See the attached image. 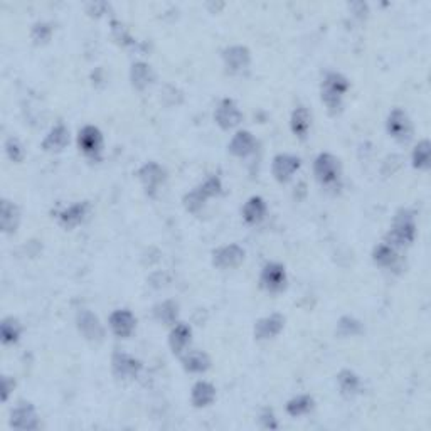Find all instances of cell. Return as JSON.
Returning <instances> with one entry per match:
<instances>
[{"mask_svg": "<svg viewBox=\"0 0 431 431\" xmlns=\"http://www.w3.org/2000/svg\"><path fill=\"white\" fill-rule=\"evenodd\" d=\"M362 332H364V327H362V322L357 320L356 317L344 315V317L339 318V322H337L336 334L339 337H342V339H345V337L361 336Z\"/></svg>", "mask_w": 431, "mask_h": 431, "instance_id": "33", "label": "cell"}, {"mask_svg": "<svg viewBox=\"0 0 431 431\" xmlns=\"http://www.w3.org/2000/svg\"><path fill=\"white\" fill-rule=\"evenodd\" d=\"M70 145V130H68L66 125L58 123L56 127H52L49 134L44 136L41 147L44 152H49V154H59L64 148Z\"/></svg>", "mask_w": 431, "mask_h": 431, "instance_id": "19", "label": "cell"}, {"mask_svg": "<svg viewBox=\"0 0 431 431\" xmlns=\"http://www.w3.org/2000/svg\"><path fill=\"white\" fill-rule=\"evenodd\" d=\"M268 212V205L267 201L260 196H253L244 203L243 209H241V214H243V219L246 221V224L249 226H256V224L263 223L265 217H267Z\"/></svg>", "mask_w": 431, "mask_h": 431, "instance_id": "22", "label": "cell"}, {"mask_svg": "<svg viewBox=\"0 0 431 431\" xmlns=\"http://www.w3.org/2000/svg\"><path fill=\"white\" fill-rule=\"evenodd\" d=\"M313 175L324 187H336L342 180V165L336 155L324 152L313 162Z\"/></svg>", "mask_w": 431, "mask_h": 431, "instance_id": "3", "label": "cell"}, {"mask_svg": "<svg viewBox=\"0 0 431 431\" xmlns=\"http://www.w3.org/2000/svg\"><path fill=\"white\" fill-rule=\"evenodd\" d=\"M411 162H413V167L418 169V171H428L431 164L430 140H421V142H418L416 147L413 148V154H411Z\"/></svg>", "mask_w": 431, "mask_h": 431, "instance_id": "31", "label": "cell"}, {"mask_svg": "<svg viewBox=\"0 0 431 431\" xmlns=\"http://www.w3.org/2000/svg\"><path fill=\"white\" fill-rule=\"evenodd\" d=\"M258 148V140L248 130H240L233 135L231 142L228 143V152L237 159H246L253 155Z\"/></svg>", "mask_w": 431, "mask_h": 431, "instance_id": "17", "label": "cell"}, {"mask_svg": "<svg viewBox=\"0 0 431 431\" xmlns=\"http://www.w3.org/2000/svg\"><path fill=\"white\" fill-rule=\"evenodd\" d=\"M155 79V72L150 64L136 61L130 68V83L136 91H145Z\"/></svg>", "mask_w": 431, "mask_h": 431, "instance_id": "25", "label": "cell"}, {"mask_svg": "<svg viewBox=\"0 0 431 431\" xmlns=\"http://www.w3.org/2000/svg\"><path fill=\"white\" fill-rule=\"evenodd\" d=\"M244 258H246V251L240 244L233 243L214 249L211 261L212 267L217 269H235L243 265Z\"/></svg>", "mask_w": 431, "mask_h": 431, "instance_id": "10", "label": "cell"}, {"mask_svg": "<svg viewBox=\"0 0 431 431\" xmlns=\"http://www.w3.org/2000/svg\"><path fill=\"white\" fill-rule=\"evenodd\" d=\"M88 212H90V203H86V201L84 203H76L70 205V207L63 209L59 212L58 221L64 229H75L84 223Z\"/></svg>", "mask_w": 431, "mask_h": 431, "instance_id": "21", "label": "cell"}, {"mask_svg": "<svg viewBox=\"0 0 431 431\" xmlns=\"http://www.w3.org/2000/svg\"><path fill=\"white\" fill-rule=\"evenodd\" d=\"M142 361L127 352H115L111 356V373L118 381H134L142 373Z\"/></svg>", "mask_w": 431, "mask_h": 431, "instance_id": "8", "label": "cell"}, {"mask_svg": "<svg viewBox=\"0 0 431 431\" xmlns=\"http://www.w3.org/2000/svg\"><path fill=\"white\" fill-rule=\"evenodd\" d=\"M310 127H312V115H310L308 108L305 107H297L293 110L292 118H290V128H292V134L297 139L305 140L307 139Z\"/></svg>", "mask_w": 431, "mask_h": 431, "instance_id": "26", "label": "cell"}, {"mask_svg": "<svg viewBox=\"0 0 431 431\" xmlns=\"http://www.w3.org/2000/svg\"><path fill=\"white\" fill-rule=\"evenodd\" d=\"M288 276H287V268L281 263L276 261H269L263 267L260 273V287L265 292L272 293V295H278V293L283 292L287 288Z\"/></svg>", "mask_w": 431, "mask_h": 431, "instance_id": "6", "label": "cell"}, {"mask_svg": "<svg viewBox=\"0 0 431 431\" xmlns=\"http://www.w3.org/2000/svg\"><path fill=\"white\" fill-rule=\"evenodd\" d=\"M15 389V381L14 377L10 376H3L2 377V401L7 402L9 401V396L12 394V391Z\"/></svg>", "mask_w": 431, "mask_h": 431, "instance_id": "40", "label": "cell"}, {"mask_svg": "<svg viewBox=\"0 0 431 431\" xmlns=\"http://www.w3.org/2000/svg\"><path fill=\"white\" fill-rule=\"evenodd\" d=\"M140 184H142L145 194L148 197H157L160 187H162L165 179H167V172L160 164L157 162H145L136 172Z\"/></svg>", "mask_w": 431, "mask_h": 431, "instance_id": "7", "label": "cell"}, {"mask_svg": "<svg viewBox=\"0 0 431 431\" xmlns=\"http://www.w3.org/2000/svg\"><path fill=\"white\" fill-rule=\"evenodd\" d=\"M373 261L376 267L391 269L398 265L400 261V255H398V249L391 246L389 243H381L373 249Z\"/></svg>", "mask_w": 431, "mask_h": 431, "instance_id": "28", "label": "cell"}, {"mask_svg": "<svg viewBox=\"0 0 431 431\" xmlns=\"http://www.w3.org/2000/svg\"><path fill=\"white\" fill-rule=\"evenodd\" d=\"M416 233L418 226L416 221H414V214L408 209H401V211L396 212L394 216L393 224H391V229L386 235V243H389L391 246H394L396 249L409 246L414 240H416Z\"/></svg>", "mask_w": 431, "mask_h": 431, "instance_id": "2", "label": "cell"}, {"mask_svg": "<svg viewBox=\"0 0 431 431\" xmlns=\"http://www.w3.org/2000/svg\"><path fill=\"white\" fill-rule=\"evenodd\" d=\"M108 325H110V330L113 332L115 337L128 339L136 329V317L127 308L115 310L110 318H108Z\"/></svg>", "mask_w": 431, "mask_h": 431, "instance_id": "15", "label": "cell"}, {"mask_svg": "<svg viewBox=\"0 0 431 431\" xmlns=\"http://www.w3.org/2000/svg\"><path fill=\"white\" fill-rule=\"evenodd\" d=\"M78 148L86 159H102L104 150V136L102 130L95 125H84L78 132Z\"/></svg>", "mask_w": 431, "mask_h": 431, "instance_id": "5", "label": "cell"}, {"mask_svg": "<svg viewBox=\"0 0 431 431\" xmlns=\"http://www.w3.org/2000/svg\"><path fill=\"white\" fill-rule=\"evenodd\" d=\"M216 388L212 382L197 381L191 389V402L197 409H203L211 406L216 401Z\"/></svg>", "mask_w": 431, "mask_h": 431, "instance_id": "24", "label": "cell"}, {"mask_svg": "<svg viewBox=\"0 0 431 431\" xmlns=\"http://www.w3.org/2000/svg\"><path fill=\"white\" fill-rule=\"evenodd\" d=\"M21 224V209L17 204L3 197L0 203V226L3 235H14Z\"/></svg>", "mask_w": 431, "mask_h": 431, "instance_id": "20", "label": "cell"}, {"mask_svg": "<svg viewBox=\"0 0 431 431\" xmlns=\"http://www.w3.org/2000/svg\"><path fill=\"white\" fill-rule=\"evenodd\" d=\"M386 130H388L389 136L394 140V142L401 145H408L411 140H413L414 135V128L413 123H411V118L405 110H401V108L391 110L388 120H386Z\"/></svg>", "mask_w": 431, "mask_h": 431, "instance_id": "4", "label": "cell"}, {"mask_svg": "<svg viewBox=\"0 0 431 431\" xmlns=\"http://www.w3.org/2000/svg\"><path fill=\"white\" fill-rule=\"evenodd\" d=\"M214 122L221 130L226 132L240 127L241 122H243V113H241V110L237 108L235 100L231 98L221 100L214 110Z\"/></svg>", "mask_w": 431, "mask_h": 431, "instance_id": "11", "label": "cell"}, {"mask_svg": "<svg viewBox=\"0 0 431 431\" xmlns=\"http://www.w3.org/2000/svg\"><path fill=\"white\" fill-rule=\"evenodd\" d=\"M76 327H78L79 334L84 339L93 342V344H100L104 339V327L100 322L98 315H95L91 310H79L78 315H76Z\"/></svg>", "mask_w": 431, "mask_h": 431, "instance_id": "9", "label": "cell"}, {"mask_svg": "<svg viewBox=\"0 0 431 431\" xmlns=\"http://www.w3.org/2000/svg\"><path fill=\"white\" fill-rule=\"evenodd\" d=\"M223 63L231 75H240L251 64V52L246 46H229L223 51Z\"/></svg>", "mask_w": 431, "mask_h": 431, "instance_id": "14", "label": "cell"}, {"mask_svg": "<svg viewBox=\"0 0 431 431\" xmlns=\"http://www.w3.org/2000/svg\"><path fill=\"white\" fill-rule=\"evenodd\" d=\"M24 327L21 322L14 317H6L0 324V339L3 345H14L21 340Z\"/></svg>", "mask_w": 431, "mask_h": 431, "instance_id": "29", "label": "cell"}, {"mask_svg": "<svg viewBox=\"0 0 431 431\" xmlns=\"http://www.w3.org/2000/svg\"><path fill=\"white\" fill-rule=\"evenodd\" d=\"M350 90V81L342 72L330 71L325 75L324 81L320 84V98L322 103L327 107L329 113H340L344 107V98Z\"/></svg>", "mask_w": 431, "mask_h": 431, "instance_id": "1", "label": "cell"}, {"mask_svg": "<svg viewBox=\"0 0 431 431\" xmlns=\"http://www.w3.org/2000/svg\"><path fill=\"white\" fill-rule=\"evenodd\" d=\"M182 203H184L185 211L191 212V214H199V212L204 209L205 203H207V199H205V197L201 194L199 189L196 187L194 191L187 192V194L184 196Z\"/></svg>", "mask_w": 431, "mask_h": 431, "instance_id": "34", "label": "cell"}, {"mask_svg": "<svg viewBox=\"0 0 431 431\" xmlns=\"http://www.w3.org/2000/svg\"><path fill=\"white\" fill-rule=\"evenodd\" d=\"M192 342V329L189 327L184 322H177L175 325H172L171 334H169V347H171L174 356H182L184 352H187L189 345Z\"/></svg>", "mask_w": 431, "mask_h": 431, "instance_id": "18", "label": "cell"}, {"mask_svg": "<svg viewBox=\"0 0 431 431\" xmlns=\"http://www.w3.org/2000/svg\"><path fill=\"white\" fill-rule=\"evenodd\" d=\"M337 384H339L340 394L344 398H356L357 394H361L362 391V381L354 370L350 369H342L337 374Z\"/></svg>", "mask_w": 431, "mask_h": 431, "instance_id": "27", "label": "cell"}, {"mask_svg": "<svg viewBox=\"0 0 431 431\" xmlns=\"http://www.w3.org/2000/svg\"><path fill=\"white\" fill-rule=\"evenodd\" d=\"M10 426L15 430L31 431L39 428V416L34 405L31 402H19L10 413Z\"/></svg>", "mask_w": 431, "mask_h": 431, "instance_id": "13", "label": "cell"}, {"mask_svg": "<svg viewBox=\"0 0 431 431\" xmlns=\"http://www.w3.org/2000/svg\"><path fill=\"white\" fill-rule=\"evenodd\" d=\"M51 38H52L51 24H47V22H36L34 26H32L31 39H32V41H34V44H38V46H42V44L49 42Z\"/></svg>", "mask_w": 431, "mask_h": 431, "instance_id": "37", "label": "cell"}, {"mask_svg": "<svg viewBox=\"0 0 431 431\" xmlns=\"http://www.w3.org/2000/svg\"><path fill=\"white\" fill-rule=\"evenodd\" d=\"M260 425L261 428L265 430H278V421L275 413L272 409H265L263 413L260 414Z\"/></svg>", "mask_w": 431, "mask_h": 431, "instance_id": "39", "label": "cell"}, {"mask_svg": "<svg viewBox=\"0 0 431 431\" xmlns=\"http://www.w3.org/2000/svg\"><path fill=\"white\" fill-rule=\"evenodd\" d=\"M313 406H315V400H313L312 396L300 394V396L292 398V400L287 402V413L293 418L304 416V414H308L310 411L313 409Z\"/></svg>", "mask_w": 431, "mask_h": 431, "instance_id": "32", "label": "cell"}, {"mask_svg": "<svg viewBox=\"0 0 431 431\" xmlns=\"http://www.w3.org/2000/svg\"><path fill=\"white\" fill-rule=\"evenodd\" d=\"M197 189H199L201 194L209 201V199H212V197H217L221 192H223V180H221L217 175H209L203 184L197 185Z\"/></svg>", "mask_w": 431, "mask_h": 431, "instance_id": "35", "label": "cell"}, {"mask_svg": "<svg viewBox=\"0 0 431 431\" xmlns=\"http://www.w3.org/2000/svg\"><path fill=\"white\" fill-rule=\"evenodd\" d=\"M180 364L185 373L204 374L211 369V357L203 350H187L180 356Z\"/></svg>", "mask_w": 431, "mask_h": 431, "instance_id": "23", "label": "cell"}, {"mask_svg": "<svg viewBox=\"0 0 431 431\" xmlns=\"http://www.w3.org/2000/svg\"><path fill=\"white\" fill-rule=\"evenodd\" d=\"M285 329V317L281 313H272V315H267L260 320H256L255 329H253V334H255L256 340H272L275 339L281 334V330Z\"/></svg>", "mask_w": 431, "mask_h": 431, "instance_id": "16", "label": "cell"}, {"mask_svg": "<svg viewBox=\"0 0 431 431\" xmlns=\"http://www.w3.org/2000/svg\"><path fill=\"white\" fill-rule=\"evenodd\" d=\"M111 32H113V38L123 46H128V44H134L132 41L130 34H128L127 29H125L123 24H120L118 21H111Z\"/></svg>", "mask_w": 431, "mask_h": 431, "instance_id": "38", "label": "cell"}, {"mask_svg": "<svg viewBox=\"0 0 431 431\" xmlns=\"http://www.w3.org/2000/svg\"><path fill=\"white\" fill-rule=\"evenodd\" d=\"M3 148H6V155L9 157L10 162L14 164H21L26 157V150H24V145L21 143V140L15 139V136H9L3 143Z\"/></svg>", "mask_w": 431, "mask_h": 431, "instance_id": "36", "label": "cell"}, {"mask_svg": "<svg viewBox=\"0 0 431 431\" xmlns=\"http://www.w3.org/2000/svg\"><path fill=\"white\" fill-rule=\"evenodd\" d=\"M154 317L159 324L175 325L179 318V304L174 300H165L154 307Z\"/></svg>", "mask_w": 431, "mask_h": 431, "instance_id": "30", "label": "cell"}, {"mask_svg": "<svg viewBox=\"0 0 431 431\" xmlns=\"http://www.w3.org/2000/svg\"><path fill=\"white\" fill-rule=\"evenodd\" d=\"M301 160L300 157L292 154H278L273 157L272 162V174L275 177L276 182L287 184L295 177V174L300 171Z\"/></svg>", "mask_w": 431, "mask_h": 431, "instance_id": "12", "label": "cell"}]
</instances>
